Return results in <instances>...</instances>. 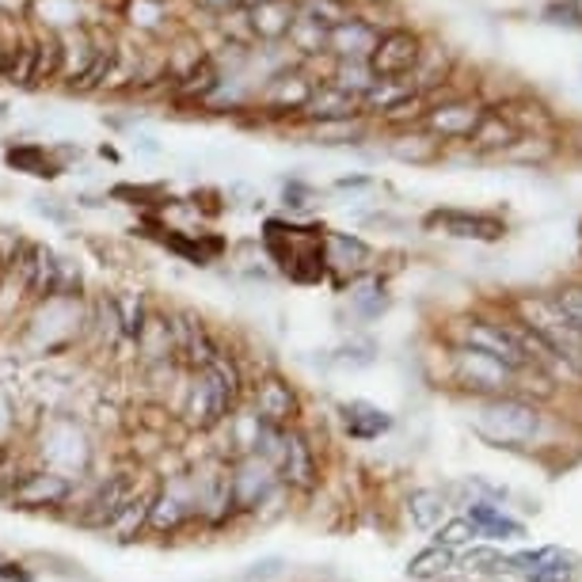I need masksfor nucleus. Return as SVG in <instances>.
<instances>
[{
  "label": "nucleus",
  "mask_w": 582,
  "mask_h": 582,
  "mask_svg": "<svg viewBox=\"0 0 582 582\" xmlns=\"http://www.w3.org/2000/svg\"><path fill=\"white\" fill-rule=\"evenodd\" d=\"M514 309H518V317H522V328L530 331L544 351L556 354L560 362H568L571 370H582V331L571 328V320L556 309V301L518 298Z\"/></svg>",
  "instance_id": "obj_2"
},
{
  "label": "nucleus",
  "mask_w": 582,
  "mask_h": 582,
  "mask_svg": "<svg viewBox=\"0 0 582 582\" xmlns=\"http://www.w3.org/2000/svg\"><path fill=\"white\" fill-rule=\"evenodd\" d=\"M411 92H415V88H411L408 80H373V88L358 103H362V114H384L389 107L408 100Z\"/></svg>",
  "instance_id": "obj_34"
},
{
  "label": "nucleus",
  "mask_w": 582,
  "mask_h": 582,
  "mask_svg": "<svg viewBox=\"0 0 582 582\" xmlns=\"http://www.w3.org/2000/svg\"><path fill=\"white\" fill-rule=\"evenodd\" d=\"M168 328H172L175 354L183 358L187 365H191V373L205 370V365H210L213 358L221 354V347L213 343L210 328H205L202 317H194V312H172V317H168Z\"/></svg>",
  "instance_id": "obj_12"
},
{
  "label": "nucleus",
  "mask_w": 582,
  "mask_h": 582,
  "mask_svg": "<svg viewBox=\"0 0 582 582\" xmlns=\"http://www.w3.org/2000/svg\"><path fill=\"white\" fill-rule=\"evenodd\" d=\"M384 27H378L365 16H351V20L335 23L328 31V61H370L373 47H378V34Z\"/></svg>",
  "instance_id": "obj_16"
},
{
  "label": "nucleus",
  "mask_w": 582,
  "mask_h": 582,
  "mask_svg": "<svg viewBox=\"0 0 582 582\" xmlns=\"http://www.w3.org/2000/svg\"><path fill=\"white\" fill-rule=\"evenodd\" d=\"M274 476L293 491H309L312 483H317V453H312L309 438H304L298 427H285L282 450L274 456Z\"/></svg>",
  "instance_id": "obj_13"
},
{
  "label": "nucleus",
  "mask_w": 582,
  "mask_h": 582,
  "mask_svg": "<svg viewBox=\"0 0 582 582\" xmlns=\"http://www.w3.org/2000/svg\"><path fill=\"white\" fill-rule=\"evenodd\" d=\"M442 514H445L442 491L419 488V491H411V495H408V518H411V525H415V530H423V533L438 530V525H442Z\"/></svg>",
  "instance_id": "obj_28"
},
{
  "label": "nucleus",
  "mask_w": 582,
  "mask_h": 582,
  "mask_svg": "<svg viewBox=\"0 0 582 582\" xmlns=\"http://www.w3.org/2000/svg\"><path fill=\"white\" fill-rule=\"evenodd\" d=\"M510 571H522L525 579L533 582H571L575 579V568H571L568 552L549 544V549H533V552H518V556H506Z\"/></svg>",
  "instance_id": "obj_18"
},
{
  "label": "nucleus",
  "mask_w": 582,
  "mask_h": 582,
  "mask_svg": "<svg viewBox=\"0 0 582 582\" xmlns=\"http://www.w3.org/2000/svg\"><path fill=\"white\" fill-rule=\"evenodd\" d=\"M453 568H456V552L453 549H442V544H431V549L415 552V556L408 560V579L431 582V579L450 575Z\"/></svg>",
  "instance_id": "obj_29"
},
{
  "label": "nucleus",
  "mask_w": 582,
  "mask_h": 582,
  "mask_svg": "<svg viewBox=\"0 0 582 582\" xmlns=\"http://www.w3.org/2000/svg\"><path fill=\"white\" fill-rule=\"evenodd\" d=\"M293 20H298L293 0H259V4L244 8V23H248V34H252V47H282Z\"/></svg>",
  "instance_id": "obj_15"
},
{
  "label": "nucleus",
  "mask_w": 582,
  "mask_h": 582,
  "mask_svg": "<svg viewBox=\"0 0 582 582\" xmlns=\"http://www.w3.org/2000/svg\"><path fill=\"white\" fill-rule=\"evenodd\" d=\"M0 579H4V582H34L31 571H27L23 563H12V560L0 563Z\"/></svg>",
  "instance_id": "obj_40"
},
{
  "label": "nucleus",
  "mask_w": 582,
  "mask_h": 582,
  "mask_svg": "<svg viewBox=\"0 0 582 582\" xmlns=\"http://www.w3.org/2000/svg\"><path fill=\"white\" fill-rule=\"evenodd\" d=\"M324 77H317L309 66H301V61H290V66H282L279 73H271L263 80V84L255 88V103L252 111L259 114H271V119H301L304 103L312 100V92H317V84Z\"/></svg>",
  "instance_id": "obj_3"
},
{
  "label": "nucleus",
  "mask_w": 582,
  "mask_h": 582,
  "mask_svg": "<svg viewBox=\"0 0 582 582\" xmlns=\"http://www.w3.org/2000/svg\"><path fill=\"white\" fill-rule=\"evenodd\" d=\"M469 141H472V149H480V152H495V149H510V146H514L518 130L510 127V122L499 111H483L480 127H476V133H472Z\"/></svg>",
  "instance_id": "obj_32"
},
{
  "label": "nucleus",
  "mask_w": 582,
  "mask_h": 582,
  "mask_svg": "<svg viewBox=\"0 0 582 582\" xmlns=\"http://www.w3.org/2000/svg\"><path fill=\"white\" fill-rule=\"evenodd\" d=\"M324 80L331 88H339V92L354 96V100H362V96L373 88V73H370L365 61H331Z\"/></svg>",
  "instance_id": "obj_30"
},
{
  "label": "nucleus",
  "mask_w": 582,
  "mask_h": 582,
  "mask_svg": "<svg viewBox=\"0 0 582 582\" xmlns=\"http://www.w3.org/2000/svg\"><path fill=\"white\" fill-rule=\"evenodd\" d=\"M423 50H427L423 34L411 31V27L392 23L378 34V47H373L365 66H370L373 80H408L411 73H415Z\"/></svg>",
  "instance_id": "obj_5"
},
{
  "label": "nucleus",
  "mask_w": 582,
  "mask_h": 582,
  "mask_svg": "<svg viewBox=\"0 0 582 582\" xmlns=\"http://www.w3.org/2000/svg\"><path fill=\"white\" fill-rule=\"evenodd\" d=\"M229 483H232V510L237 514H255L271 499V491L279 488V476H274L271 461H263L259 453H244L232 456Z\"/></svg>",
  "instance_id": "obj_7"
},
{
  "label": "nucleus",
  "mask_w": 582,
  "mask_h": 582,
  "mask_svg": "<svg viewBox=\"0 0 582 582\" xmlns=\"http://www.w3.org/2000/svg\"><path fill=\"white\" fill-rule=\"evenodd\" d=\"M536 427H541V415L518 397H495L491 404H483L476 419V434L488 438L491 445H522L536 434Z\"/></svg>",
  "instance_id": "obj_4"
},
{
  "label": "nucleus",
  "mask_w": 582,
  "mask_h": 582,
  "mask_svg": "<svg viewBox=\"0 0 582 582\" xmlns=\"http://www.w3.org/2000/svg\"><path fill=\"white\" fill-rule=\"evenodd\" d=\"M252 411L271 427H293V419H298V392L279 373H267L252 392Z\"/></svg>",
  "instance_id": "obj_17"
},
{
  "label": "nucleus",
  "mask_w": 582,
  "mask_h": 582,
  "mask_svg": "<svg viewBox=\"0 0 582 582\" xmlns=\"http://www.w3.org/2000/svg\"><path fill=\"white\" fill-rule=\"evenodd\" d=\"M343 427H347V434L358 438V442H373V438L392 431V415L373 404H365V400H354V404H343Z\"/></svg>",
  "instance_id": "obj_26"
},
{
  "label": "nucleus",
  "mask_w": 582,
  "mask_h": 582,
  "mask_svg": "<svg viewBox=\"0 0 582 582\" xmlns=\"http://www.w3.org/2000/svg\"><path fill=\"white\" fill-rule=\"evenodd\" d=\"M552 301H556V309L571 320V328L582 331V285H563Z\"/></svg>",
  "instance_id": "obj_38"
},
{
  "label": "nucleus",
  "mask_w": 582,
  "mask_h": 582,
  "mask_svg": "<svg viewBox=\"0 0 582 582\" xmlns=\"http://www.w3.org/2000/svg\"><path fill=\"white\" fill-rule=\"evenodd\" d=\"M469 518L472 525H476L480 536H495V541H518V536H525V530L518 522H510L503 510H495L491 503H472L469 506Z\"/></svg>",
  "instance_id": "obj_27"
},
{
  "label": "nucleus",
  "mask_w": 582,
  "mask_h": 582,
  "mask_svg": "<svg viewBox=\"0 0 582 582\" xmlns=\"http://www.w3.org/2000/svg\"><path fill=\"white\" fill-rule=\"evenodd\" d=\"M461 568L469 571V575H495V571H510V563L503 552L495 549H472L469 556L461 560Z\"/></svg>",
  "instance_id": "obj_36"
},
{
  "label": "nucleus",
  "mask_w": 582,
  "mask_h": 582,
  "mask_svg": "<svg viewBox=\"0 0 582 582\" xmlns=\"http://www.w3.org/2000/svg\"><path fill=\"white\" fill-rule=\"evenodd\" d=\"M149 506H152V491H133L130 503L114 514V522L107 525L103 533L111 536V541H119V544L138 541V536L149 530Z\"/></svg>",
  "instance_id": "obj_25"
},
{
  "label": "nucleus",
  "mask_w": 582,
  "mask_h": 582,
  "mask_svg": "<svg viewBox=\"0 0 582 582\" xmlns=\"http://www.w3.org/2000/svg\"><path fill=\"white\" fill-rule=\"evenodd\" d=\"M392 157L400 160H411V164H431V160H438V149H442V141H434L431 133L423 130H404L397 141H392Z\"/></svg>",
  "instance_id": "obj_33"
},
{
  "label": "nucleus",
  "mask_w": 582,
  "mask_h": 582,
  "mask_svg": "<svg viewBox=\"0 0 582 582\" xmlns=\"http://www.w3.org/2000/svg\"><path fill=\"white\" fill-rule=\"evenodd\" d=\"M358 114H362V103H358L354 96L339 92L328 80H320L312 100L304 103L301 122L304 127H328V122H347V119H358Z\"/></svg>",
  "instance_id": "obj_20"
},
{
  "label": "nucleus",
  "mask_w": 582,
  "mask_h": 582,
  "mask_svg": "<svg viewBox=\"0 0 582 582\" xmlns=\"http://www.w3.org/2000/svg\"><path fill=\"white\" fill-rule=\"evenodd\" d=\"M320 252H324V271L331 274H362L373 259V248L365 240L351 237V232H324L320 240Z\"/></svg>",
  "instance_id": "obj_19"
},
{
  "label": "nucleus",
  "mask_w": 582,
  "mask_h": 582,
  "mask_svg": "<svg viewBox=\"0 0 582 582\" xmlns=\"http://www.w3.org/2000/svg\"><path fill=\"white\" fill-rule=\"evenodd\" d=\"M472 536H480L476 533V525H472L469 522V518H450V522H442V525H438V530H434V544H442V549H461V544H469L472 541Z\"/></svg>",
  "instance_id": "obj_35"
},
{
  "label": "nucleus",
  "mask_w": 582,
  "mask_h": 582,
  "mask_svg": "<svg viewBox=\"0 0 582 582\" xmlns=\"http://www.w3.org/2000/svg\"><path fill=\"white\" fill-rule=\"evenodd\" d=\"M191 480H194V495H199V518H205L210 525H225L229 518H237V510H232L229 464L213 461L194 472Z\"/></svg>",
  "instance_id": "obj_14"
},
{
  "label": "nucleus",
  "mask_w": 582,
  "mask_h": 582,
  "mask_svg": "<svg viewBox=\"0 0 582 582\" xmlns=\"http://www.w3.org/2000/svg\"><path fill=\"white\" fill-rule=\"evenodd\" d=\"M77 495V480L61 476L53 469L23 472L20 480L8 483L4 503L12 510H61L69 499Z\"/></svg>",
  "instance_id": "obj_6"
},
{
  "label": "nucleus",
  "mask_w": 582,
  "mask_h": 582,
  "mask_svg": "<svg viewBox=\"0 0 582 582\" xmlns=\"http://www.w3.org/2000/svg\"><path fill=\"white\" fill-rule=\"evenodd\" d=\"M431 225L445 229L456 240H499L506 232V225L499 218H488V213H469V210H438L431 213Z\"/></svg>",
  "instance_id": "obj_21"
},
{
  "label": "nucleus",
  "mask_w": 582,
  "mask_h": 582,
  "mask_svg": "<svg viewBox=\"0 0 582 582\" xmlns=\"http://www.w3.org/2000/svg\"><path fill=\"white\" fill-rule=\"evenodd\" d=\"M240 392H244V378H240V365L229 354H218L205 370L191 373L187 384V427L191 431H218L221 423L240 408Z\"/></svg>",
  "instance_id": "obj_1"
},
{
  "label": "nucleus",
  "mask_w": 582,
  "mask_h": 582,
  "mask_svg": "<svg viewBox=\"0 0 582 582\" xmlns=\"http://www.w3.org/2000/svg\"><path fill=\"white\" fill-rule=\"evenodd\" d=\"M483 119V107L469 96H450V100H434L427 103L423 122L419 130L431 133L434 141H469L476 133Z\"/></svg>",
  "instance_id": "obj_9"
},
{
  "label": "nucleus",
  "mask_w": 582,
  "mask_h": 582,
  "mask_svg": "<svg viewBox=\"0 0 582 582\" xmlns=\"http://www.w3.org/2000/svg\"><path fill=\"white\" fill-rule=\"evenodd\" d=\"M199 518V495L191 476H172L160 491H152L149 530L152 533H179L187 522Z\"/></svg>",
  "instance_id": "obj_10"
},
{
  "label": "nucleus",
  "mask_w": 582,
  "mask_h": 582,
  "mask_svg": "<svg viewBox=\"0 0 582 582\" xmlns=\"http://www.w3.org/2000/svg\"><path fill=\"white\" fill-rule=\"evenodd\" d=\"M164 248L187 259L191 267H210L218 263V255L225 252V240L213 237V232H187V229H168Z\"/></svg>",
  "instance_id": "obj_22"
},
{
  "label": "nucleus",
  "mask_w": 582,
  "mask_h": 582,
  "mask_svg": "<svg viewBox=\"0 0 582 582\" xmlns=\"http://www.w3.org/2000/svg\"><path fill=\"white\" fill-rule=\"evenodd\" d=\"M252 4H259V0H244V8H252Z\"/></svg>",
  "instance_id": "obj_43"
},
{
  "label": "nucleus",
  "mask_w": 582,
  "mask_h": 582,
  "mask_svg": "<svg viewBox=\"0 0 582 582\" xmlns=\"http://www.w3.org/2000/svg\"><path fill=\"white\" fill-rule=\"evenodd\" d=\"M4 164L12 168V172H23V175H34V179H58L61 175L50 146H42V141H16V146H8Z\"/></svg>",
  "instance_id": "obj_24"
},
{
  "label": "nucleus",
  "mask_w": 582,
  "mask_h": 582,
  "mask_svg": "<svg viewBox=\"0 0 582 582\" xmlns=\"http://www.w3.org/2000/svg\"><path fill=\"white\" fill-rule=\"evenodd\" d=\"M138 491V480L130 476V472H114V476L100 480L92 488V495L80 503L77 510V525L80 530H92V533H103L107 525L114 522V514H119L122 506L130 503V495Z\"/></svg>",
  "instance_id": "obj_11"
},
{
  "label": "nucleus",
  "mask_w": 582,
  "mask_h": 582,
  "mask_svg": "<svg viewBox=\"0 0 582 582\" xmlns=\"http://www.w3.org/2000/svg\"><path fill=\"white\" fill-rule=\"evenodd\" d=\"M293 8H298V20H309V23L324 27V31H331V27L343 20H351L358 12L351 0H293Z\"/></svg>",
  "instance_id": "obj_31"
},
{
  "label": "nucleus",
  "mask_w": 582,
  "mask_h": 582,
  "mask_svg": "<svg viewBox=\"0 0 582 582\" xmlns=\"http://www.w3.org/2000/svg\"><path fill=\"white\" fill-rule=\"evenodd\" d=\"M133 146H138L141 152H149V157H160V146L152 133H133Z\"/></svg>",
  "instance_id": "obj_42"
},
{
  "label": "nucleus",
  "mask_w": 582,
  "mask_h": 582,
  "mask_svg": "<svg viewBox=\"0 0 582 582\" xmlns=\"http://www.w3.org/2000/svg\"><path fill=\"white\" fill-rule=\"evenodd\" d=\"M34 213H42V218H53V221H66L69 218L66 205H53V199H34Z\"/></svg>",
  "instance_id": "obj_41"
},
{
  "label": "nucleus",
  "mask_w": 582,
  "mask_h": 582,
  "mask_svg": "<svg viewBox=\"0 0 582 582\" xmlns=\"http://www.w3.org/2000/svg\"><path fill=\"white\" fill-rule=\"evenodd\" d=\"M456 381L464 384V389H483V392H499L506 389L510 381V370H503L499 362H491V358H483L476 351H456Z\"/></svg>",
  "instance_id": "obj_23"
},
{
  "label": "nucleus",
  "mask_w": 582,
  "mask_h": 582,
  "mask_svg": "<svg viewBox=\"0 0 582 582\" xmlns=\"http://www.w3.org/2000/svg\"><path fill=\"white\" fill-rule=\"evenodd\" d=\"M351 301H354V309L362 312V317H378V312L384 309V285L378 279L358 282L354 293H351Z\"/></svg>",
  "instance_id": "obj_37"
},
{
  "label": "nucleus",
  "mask_w": 582,
  "mask_h": 582,
  "mask_svg": "<svg viewBox=\"0 0 582 582\" xmlns=\"http://www.w3.org/2000/svg\"><path fill=\"white\" fill-rule=\"evenodd\" d=\"M461 339H464V351H476L491 362H499L510 373H522L530 370V354L522 351V343L514 339V331L503 324H488V320H469L461 324ZM536 370V365H533Z\"/></svg>",
  "instance_id": "obj_8"
},
{
  "label": "nucleus",
  "mask_w": 582,
  "mask_h": 582,
  "mask_svg": "<svg viewBox=\"0 0 582 582\" xmlns=\"http://www.w3.org/2000/svg\"><path fill=\"white\" fill-rule=\"evenodd\" d=\"M279 571H282V560H259L244 571V582H263V579L279 575Z\"/></svg>",
  "instance_id": "obj_39"
}]
</instances>
